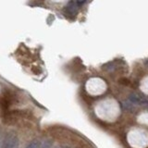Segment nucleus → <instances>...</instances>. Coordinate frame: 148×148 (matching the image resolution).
Masks as SVG:
<instances>
[{
  "instance_id": "f257e3e1",
  "label": "nucleus",
  "mask_w": 148,
  "mask_h": 148,
  "mask_svg": "<svg viewBox=\"0 0 148 148\" xmlns=\"http://www.w3.org/2000/svg\"><path fill=\"white\" fill-rule=\"evenodd\" d=\"M19 145L18 139L14 135H9L6 140V148H17Z\"/></svg>"
},
{
  "instance_id": "f03ea898",
  "label": "nucleus",
  "mask_w": 148,
  "mask_h": 148,
  "mask_svg": "<svg viewBox=\"0 0 148 148\" xmlns=\"http://www.w3.org/2000/svg\"><path fill=\"white\" fill-rule=\"evenodd\" d=\"M26 148H40V143L38 141H34L32 143H30Z\"/></svg>"
}]
</instances>
